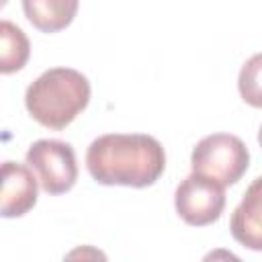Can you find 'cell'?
<instances>
[{
	"label": "cell",
	"instance_id": "6da1fadb",
	"mask_svg": "<svg viewBox=\"0 0 262 262\" xmlns=\"http://www.w3.org/2000/svg\"><path fill=\"white\" fill-rule=\"evenodd\" d=\"M90 176L104 186H151L166 168L162 143L145 133H106L86 151Z\"/></svg>",
	"mask_w": 262,
	"mask_h": 262
},
{
	"label": "cell",
	"instance_id": "7a4b0ae2",
	"mask_svg": "<svg viewBox=\"0 0 262 262\" xmlns=\"http://www.w3.org/2000/svg\"><path fill=\"white\" fill-rule=\"evenodd\" d=\"M90 100V82L72 68H51L43 72L25 92L29 115L43 127L66 129Z\"/></svg>",
	"mask_w": 262,
	"mask_h": 262
},
{
	"label": "cell",
	"instance_id": "3957f363",
	"mask_svg": "<svg viewBox=\"0 0 262 262\" xmlns=\"http://www.w3.org/2000/svg\"><path fill=\"white\" fill-rule=\"evenodd\" d=\"M250 151L246 143L229 133H213L203 137L190 156L192 172L205 174L223 186L235 184L248 170Z\"/></svg>",
	"mask_w": 262,
	"mask_h": 262
},
{
	"label": "cell",
	"instance_id": "277c9868",
	"mask_svg": "<svg viewBox=\"0 0 262 262\" xmlns=\"http://www.w3.org/2000/svg\"><path fill=\"white\" fill-rule=\"evenodd\" d=\"M25 160L47 194H63L78 180L76 154L66 141L39 139L27 149Z\"/></svg>",
	"mask_w": 262,
	"mask_h": 262
},
{
	"label": "cell",
	"instance_id": "5b68a950",
	"mask_svg": "<svg viewBox=\"0 0 262 262\" xmlns=\"http://www.w3.org/2000/svg\"><path fill=\"white\" fill-rule=\"evenodd\" d=\"M225 186L205 174L192 172L186 176L176 192L174 207L180 219L188 225L203 227L215 223L225 209Z\"/></svg>",
	"mask_w": 262,
	"mask_h": 262
},
{
	"label": "cell",
	"instance_id": "8992f818",
	"mask_svg": "<svg viewBox=\"0 0 262 262\" xmlns=\"http://www.w3.org/2000/svg\"><path fill=\"white\" fill-rule=\"evenodd\" d=\"M37 203V178L31 168L18 162L2 164L0 215L6 219L23 217Z\"/></svg>",
	"mask_w": 262,
	"mask_h": 262
},
{
	"label": "cell",
	"instance_id": "52a82bcc",
	"mask_svg": "<svg viewBox=\"0 0 262 262\" xmlns=\"http://www.w3.org/2000/svg\"><path fill=\"white\" fill-rule=\"evenodd\" d=\"M233 239L254 252H262V176L246 188L229 223Z\"/></svg>",
	"mask_w": 262,
	"mask_h": 262
},
{
	"label": "cell",
	"instance_id": "ba28073f",
	"mask_svg": "<svg viewBox=\"0 0 262 262\" xmlns=\"http://www.w3.org/2000/svg\"><path fill=\"white\" fill-rule=\"evenodd\" d=\"M80 0H23L27 20L41 33H57L66 29L76 12Z\"/></svg>",
	"mask_w": 262,
	"mask_h": 262
},
{
	"label": "cell",
	"instance_id": "9c48e42d",
	"mask_svg": "<svg viewBox=\"0 0 262 262\" xmlns=\"http://www.w3.org/2000/svg\"><path fill=\"white\" fill-rule=\"evenodd\" d=\"M31 53L27 35L10 20L0 23V72L12 74L23 70Z\"/></svg>",
	"mask_w": 262,
	"mask_h": 262
},
{
	"label": "cell",
	"instance_id": "30bf717a",
	"mask_svg": "<svg viewBox=\"0 0 262 262\" xmlns=\"http://www.w3.org/2000/svg\"><path fill=\"white\" fill-rule=\"evenodd\" d=\"M237 90L244 102L262 108V53H254L239 70Z\"/></svg>",
	"mask_w": 262,
	"mask_h": 262
},
{
	"label": "cell",
	"instance_id": "8fae6325",
	"mask_svg": "<svg viewBox=\"0 0 262 262\" xmlns=\"http://www.w3.org/2000/svg\"><path fill=\"white\" fill-rule=\"evenodd\" d=\"M258 143H260V147H262V127H260V131H258Z\"/></svg>",
	"mask_w": 262,
	"mask_h": 262
}]
</instances>
